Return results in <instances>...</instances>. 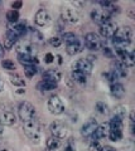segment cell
I'll return each mask as SVG.
<instances>
[{
  "label": "cell",
  "instance_id": "7402d4cb",
  "mask_svg": "<svg viewBox=\"0 0 135 151\" xmlns=\"http://www.w3.org/2000/svg\"><path fill=\"white\" fill-rule=\"evenodd\" d=\"M45 145H47V149L48 150L56 151V150H58L62 146V140L58 139V137H54V136H51V137L47 140Z\"/></svg>",
  "mask_w": 135,
  "mask_h": 151
},
{
  "label": "cell",
  "instance_id": "e575fe53",
  "mask_svg": "<svg viewBox=\"0 0 135 151\" xmlns=\"http://www.w3.org/2000/svg\"><path fill=\"white\" fill-rule=\"evenodd\" d=\"M115 116H118L119 119H124L125 117V107L124 106H118L115 108Z\"/></svg>",
  "mask_w": 135,
  "mask_h": 151
},
{
  "label": "cell",
  "instance_id": "bcb514c9",
  "mask_svg": "<svg viewBox=\"0 0 135 151\" xmlns=\"http://www.w3.org/2000/svg\"><path fill=\"white\" fill-rule=\"evenodd\" d=\"M45 151H52V150H48V149H47V150H45Z\"/></svg>",
  "mask_w": 135,
  "mask_h": 151
},
{
  "label": "cell",
  "instance_id": "d6a6232c",
  "mask_svg": "<svg viewBox=\"0 0 135 151\" xmlns=\"http://www.w3.org/2000/svg\"><path fill=\"white\" fill-rule=\"evenodd\" d=\"M1 65L8 70H15V64H14V62L10 59H4L1 62Z\"/></svg>",
  "mask_w": 135,
  "mask_h": 151
},
{
  "label": "cell",
  "instance_id": "44dd1931",
  "mask_svg": "<svg viewBox=\"0 0 135 151\" xmlns=\"http://www.w3.org/2000/svg\"><path fill=\"white\" fill-rule=\"evenodd\" d=\"M113 70L119 78H124L128 76V67L121 62V60H118V62L115 63V68Z\"/></svg>",
  "mask_w": 135,
  "mask_h": 151
},
{
  "label": "cell",
  "instance_id": "74e56055",
  "mask_svg": "<svg viewBox=\"0 0 135 151\" xmlns=\"http://www.w3.org/2000/svg\"><path fill=\"white\" fill-rule=\"evenodd\" d=\"M53 60H54V55L52 53H47V54H45V62H47V63H52Z\"/></svg>",
  "mask_w": 135,
  "mask_h": 151
},
{
  "label": "cell",
  "instance_id": "f546056e",
  "mask_svg": "<svg viewBox=\"0 0 135 151\" xmlns=\"http://www.w3.org/2000/svg\"><path fill=\"white\" fill-rule=\"evenodd\" d=\"M76 39H78V38L73 34V33H64L63 37H62V42H64V44H69L72 43V42H74Z\"/></svg>",
  "mask_w": 135,
  "mask_h": 151
},
{
  "label": "cell",
  "instance_id": "1f68e13d",
  "mask_svg": "<svg viewBox=\"0 0 135 151\" xmlns=\"http://www.w3.org/2000/svg\"><path fill=\"white\" fill-rule=\"evenodd\" d=\"M24 73L27 74V77L32 78L34 74H37V67L35 65H27L24 67Z\"/></svg>",
  "mask_w": 135,
  "mask_h": 151
},
{
  "label": "cell",
  "instance_id": "ac0fdd59",
  "mask_svg": "<svg viewBox=\"0 0 135 151\" xmlns=\"http://www.w3.org/2000/svg\"><path fill=\"white\" fill-rule=\"evenodd\" d=\"M18 60L24 67H27V65H35L38 63V58L35 55H27V54H18Z\"/></svg>",
  "mask_w": 135,
  "mask_h": 151
},
{
  "label": "cell",
  "instance_id": "603a6c76",
  "mask_svg": "<svg viewBox=\"0 0 135 151\" xmlns=\"http://www.w3.org/2000/svg\"><path fill=\"white\" fill-rule=\"evenodd\" d=\"M108 125H109V129L113 130V131H123V127H124L123 120L119 119L118 116H114Z\"/></svg>",
  "mask_w": 135,
  "mask_h": 151
},
{
  "label": "cell",
  "instance_id": "6da1fadb",
  "mask_svg": "<svg viewBox=\"0 0 135 151\" xmlns=\"http://www.w3.org/2000/svg\"><path fill=\"white\" fill-rule=\"evenodd\" d=\"M131 40H133V30L130 27L118 28L113 37V43L115 49L118 48L128 49V47L131 44Z\"/></svg>",
  "mask_w": 135,
  "mask_h": 151
},
{
  "label": "cell",
  "instance_id": "e0dca14e",
  "mask_svg": "<svg viewBox=\"0 0 135 151\" xmlns=\"http://www.w3.org/2000/svg\"><path fill=\"white\" fill-rule=\"evenodd\" d=\"M62 73L59 69H47L45 72H43V79L44 81H49V82H54L58 83L61 81Z\"/></svg>",
  "mask_w": 135,
  "mask_h": 151
},
{
  "label": "cell",
  "instance_id": "52a82bcc",
  "mask_svg": "<svg viewBox=\"0 0 135 151\" xmlns=\"http://www.w3.org/2000/svg\"><path fill=\"white\" fill-rule=\"evenodd\" d=\"M85 45L90 50H99L102 47V40L95 33H88L85 37Z\"/></svg>",
  "mask_w": 135,
  "mask_h": 151
},
{
  "label": "cell",
  "instance_id": "b9f144b4",
  "mask_svg": "<svg viewBox=\"0 0 135 151\" xmlns=\"http://www.w3.org/2000/svg\"><path fill=\"white\" fill-rule=\"evenodd\" d=\"M3 88H4V83H3V81H1V78H0V92L3 91Z\"/></svg>",
  "mask_w": 135,
  "mask_h": 151
},
{
  "label": "cell",
  "instance_id": "30bf717a",
  "mask_svg": "<svg viewBox=\"0 0 135 151\" xmlns=\"http://www.w3.org/2000/svg\"><path fill=\"white\" fill-rule=\"evenodd\" d=\"M91 18L92 20L99 23V24H104V23L111 20V15L105 10L104 8H99V9H94L91 13Z\"/></svg>",
  "mask_w": 135,
  "mask_h": 151
},
{
  "label": "cell",
  "instance_id": "ab89813d",
  "mask_svg": "<svg viewBox=\"0 0 135 151\" xmlns=\"http://www.w3.org/2000/svg\"><path fill=\"white\" fill-rule=\"evenodd\" d=\"M22 5H23L22 1H17V3H13V4H12V6H13L14 10H18V9H20Z\"/></svg>",
  "mask_w": 135,
  "mask_h": 151
},
{
  "label": "cell",
  "instance_id": "277c9868",
  "mask_svg": "<svg viewBox=\"0 0 135 151\" xmlns=\"http://www.w3.org/2000/svg\"><path fill=\"white\" fill-rule=\"evenodd\" d=\"M15 50L18 54H27V55H35L37 47L34 43H32L28 39L18 40L15 44Z\"/></svg>",
  "mask_w": 135,
  "mask_h": 151
},
{
  "label": "cell",
  "instance_id": "8d00e7d4",
  "mask_svg": "<svg viewBox=\"0 0 135 151\" xmlns=\"http://www.w3.org/2000/svg\"><path fill=\"white\" fill-rule=\"evenodd\" d=\"M87 151H101V146L99 142H92L90 146H88Z\"/></svg>",
  "mask_w": 135,
  "mask_h": 151
},
{
  "label": "cell",
  "instance_id": "5bb4252c",
  "mask_svg": "<svg viewBox=\"0 0 135 151\" xmlns=\"http://www.w3.org/2000/svg\"><path fill=\"white\" fill-rule=\"evenodd\" d=\"M97 121L94 120V119H90L85 125L82 126V129H81V135L83 136V137H86V139H90L92 135H94V132L95 130L97 129Z\"/></svg>",
  "mask_w": 135,
  "mask_h": 151
},
{
  "label": "cell",
  "instance_id": "60d3db41",
  "mask_svg": "<svg viewBox=\"0 0 135 151\" xmlns=\"http://www.w3.org/2000/svg\"><path fill=\"white\" fill-rule=\"evenodd\" d=\"M101 151H116V150L111 147V146H104V147H101Z\"/></svg>",
  "mask_w": 135,
  "mask_h": 151
},
{
  "label": "cell",
  "instance_id": "9c48e42d",
  "mask_svg": "<svg viewBox=\"0 0 135 151\" xmlns=\"http://www.w3.org/2000/svg\"><path fill=\"white\" fill-rule=\"evenodd\" d=\"M73 69L88 76L92 72V69H94V63H92L90 59H87V58H81V59H78L77 62L74 63Z\"/></svg>",
  "mask_w": 135,
  "mask_h": 151
},
{
  "label": "cell",
  "instance_id": "836d02e7",
  "mask_svg": "<svg viewBox=\"0 0 135 151\" xmlns=\"http://www.w3.org/2000/svg\"><path fill=\"white\" fill-rule=\"evenodd\" d=\"M48 43L52 45V47H54V48H57V47H59V45L62 44V40L59 39L58 37H52V38H49Z\"/></svg>",
  "mask_w": 135,
  "mask_h": 151
},
{
  "label": "cell",
  "instance_id": "d4e9b609",
  "mask_svg": "<svg viewBox=\"0 0 135 151\" xmlns=\"http://www.w3.org/2000/svg\"><path fill=\"white\" fill-rule=\"evenodd\" d=\"M57 88V83L54 82H49V81H40L38 83V89L42 92H49V91H53V89Z\"/></svg>",
  "mask_w": 135,
  "mask_h": 151
},
{
  "label": "cell",
  "instance_id": "5b68a950",
  "mask_svg": "<svg viewBox=\"0 0 135 151\" xmlns=\"http://www.w3.org/2000/svg\"><path fill=\"white\" fill-rule=\"evenodd\" d=\"M49 130L52 132V136L54 137H58V139H64L68 134V127L67 125L62 121H53L49 126Z\"/></svg>",
  "mask_w": 135,
  "mask_h": 151
},
{
  "label": "cell",
  "instance_id": "d6986e66",
  "mask_svg": "<svg viewBox=\"0 0 135 151\" xmlns=\"http://www.w3.org/2000/svg\"><path fill=\"white\" fill-rule=\"evenodd\" d=\"M66 50L67 53L69 55H74L77 53H80V52L82 50V43L80 39H76L74 42H72V43H69L66 45Z\"/></svg>",
  "mask_w": 135,
  "mask_h": 151
},
{
  "label": "cell",
  "instance_id": "8992f818",
  "mask_svg": "<svg viewBox=\"0 0 135 151\" xmlns=\"http://www.w3.org/2000/svg\"><path fill=\"white\" fill-rule=\"evenodd\" d=\"M48 110L52 115H61L64 111V105L61 100V97L54 94V96L49 97L48 100Z\"/></svg>",
  "mask_w": 135,
  "mask_h": 151
},
{
  "label": "cell",
  "instance_id": "2e32d148",
  "mask_svg": "<svg viewBox=\"0 0 135 151\" xmlns=\"http://www.w3.org/2000/svg\"><path fill=\"white\" fill-rule=\"evenodd\" d=\"M8 30H10L13 34H15L18 38H20L22 35L27 34L28 27L24 22H18L15 24H8Z\"/></svg>",
  "mask_w": 135,
  "mask_h": 151
},
{
  "label": "cell",
  "instance_id": "d590c367",
  "mask_svg": "<svg viewBox=\"0 0 135 151\" xmlns=\"http://www.w3.org/2000/svg\"><path fill=\"white\" fill-rule=\"evenodd\" d=\"M63 151H76V146H74L72 139H69L67 141V144L64 145V147H63Z\"/></svg>",
  "mask_w": 135,
  "mask_h": 151
},
{
  "label": "cell",
  "instance_id": "4fadbf2b",
  "mask_svg": "<svg viewBox=\"0 0 135 151\" xmlns=\"http://www.w3.org/2000/svg\"><path fill=\"white\" fill-rule=\"evenodd\" d=\"M109 131H110L109 125H108V124H102V125H100V126H97V129L95 130L94 135H92L90 139L92 140V142H99V140L108 137Z\"/></svg>",
  "mask_w": 135,
  "mask_h": 151
},
{
  "label": "cell",
  "instance_id": "4316f807",
  "mask_svg": "<svg viewBox=\"0 0 135 151\" xmlns=\"http://www.w3.org/2000/svg\"><path fill=\"white\" fill-rule=\"evenodd\" d=\"M6 19H8V23L9 24H15V23L19 22V13L18 10H9L6 13Z\"/></svg>",
  "mask_w": 135,
  "mask_h": 151
},
{
  "label": "cell",
  "instance_id": "ffe728a7",
  "mask_svg": "<svg viewBox=\"0 0 135 151\" xmlns=\"http://www.w3.org/2000/svg\"><path fill=\"white\" fill-rule=\"evenodd\" d=\"M18 39H19V38H18L15 34H13V33H12L10 30H8V32H6L5 38H4V47H5L6 49L13 48V47L17 44Z\"/></svg>",
  "mask_w": 135,
  "mask_h": 151
},
{
  "label": "cell",
  "instance_id": "484cf974",
  "mask_svg": "<svg viewBox=\"0 0 135 151\" xmlns=\"http://www.w3.org/2000/svg\"><path fill=\"white\" fill-rule=\"evenodd\" d=\"M72 78L74 82H77L80 84H86V82H87V76L78 72V70H74V69L72 70Z\"/></svg>",
  "mask_w": 135,
  "mask_h": 151
},
{
  "label": "cell",
  "instance_id": "cb8c5ba5",
  "mask_svg": "<svg viewBox=\"0 0 135 151\" xmlns=\"http://www.w3.org/2000/svg\"><path fill=\"white\" fill-rule=\"evenodd\" d=\"M111 94L116 98H121L125 94V88L120 83H113L111 84Z\"/></svg>",
  "mask_w": 135,
  "mask_h": 151
},
{
  "label": "cell",
  "instance_id": "3957f363",
  "mask_svg": "<svg viewBox=\"0 0 135 151\" xmlns=\"http://www.w3.org/2000/svg\"><path fill=\"white\" fill-rule=\"evenodd\" d=\"M18 113H19V117L23 122L29 121L32 119H35V108L30 102H27V101L22 102L19 105Z\"/></svg>",
  "mask_w": 135,
  "mask_h": 151
},
{
  "label": "cell",
  "instance_id": "ba28073f",
  "mask_svg": "<svg viewBox=\"0 0 135 151\" xmlns=\"http://www.w3.org/2000/svg\"><path fill=\"white\" fill-rule=\"evenodd\" d=\"M61 18L64 23H68V24H77L80 22V15L76 9H72V8H64L62 13H61Z\"/></svg>",
  "mask_w": 135,
  "mask_h": 151
},
{
  "label": "cell",
  "instance_id": "f1b7e54d",
  "mask_svg": "<svg viewBox=\"0 0 135 151\" xmlns=\"http://www.w3.org/2000/svg\"><path fill=\"white\" fill-rule=\"evenodd\" d=\"M10 82H12V84H14V86H18V87L25 86V81L20 77V76H18V74L10 76Z\"/></svg>",
  "mask_w": 135,
  "mask_h": 151
},
{
  "label": "cell",
  "instance_id": "ee69618b",
  "mask_svg": "<svg viewBox=\"0 0 135 151\" xmlns=\"http://www.w3.org/2000/svg\"><path fill=\"white\" fill-rule=\"evenodd\" d=\"M4 151H13V150H4Z\"/></svg>",
  "mask_w": 135,
  "mask_h": 151
},
{
  "label": "cell",
  "instance_id": "4dcf8cb0",
  "mask_svg": "<svg viewBox=\"0 0 135 151\" xmlns=\"http://www.w3.org/2000/svg\"><path fill=\"white\" fill-rule=\"evenodd\" d=\"M108 136L110 137L111 141H119V140H121V137H123V131H113V130H110Z\"/></svg>",
  "mask_w": 135,
  "mask_h": 151
},
{
  "label": "cell",
  "instance_id": "8fae6325",
  "mask_svg": "<svg viewBox=\"0 0 135 151\" xmlns=\"http://www.w3.org/2000/svg\"><path fill=\"white\" fill-rule=\"evenodd\" d=\"M116 29H118V27H116L115 23L113 20H109L100 25V34L101 37L106 38V39H110V38L114 37Z\"/></svg>",
  "mask_w": 135,
  "mask_h": 151
},
{
  "label": "cell",
  "instance_id": "7bdbcfd3",
  "mask_svg": "<svg viewBox=\"0 0 135 151\" xmlns=\"http://www.w3.org/2000/svg\"><path fill=\"white\" fill-rule=\"evenodd\" d=\"M3 135V129H1V125H0V136Z\"/></svg>",
  "mask_w": 135,
  "mask_h": 151
},
{
  "label": "cell",
  "instance_id": "f6af8a7d",
  "mask_svg": "<svg viewBox=\"0 0 135 151\" xmlns=\"http://www.w3.org/2000/svg\"><path fill=\"white\" fill-rule=\"evenodd\" d=\"M0 54H1V48H0Z\"/></svg>",
  "mask_w": 135,
  "mask_h": 151
},
{
  "label": "cell",
  "instance_id": "f35d334b",
  "mask_svg": "<svg viewBox=\"0 0 135 151\" xmlns=\"http://www.w3.org/2000/svg\"><path fill=\"white\" fill-rule=\"evenodd\" d=\"M104 54L106 57H113L114 55V52L111 50L110 48H108V47H105V48H104Z\"/></svg>",
  "mask_w": 135,
  "mask_h": 151
},
{
  "label": "cell",
  "instance_id": "7a4b0ae2",
  "mask_svg": "<svg viewBox=\"0 0 135 151\" xmlns=\"http://www.w3.org/2000/svg\"><path fill=\"white\" fill-rule=\"evenodd\" d=\"M23 130H24V134L33 141V142H35V144L39 142L42 132H40V125H39V122L37 121V119H32L29 121L23 122Z\"/></svg>",
  "mask_w": 135,
  "mask_h": 151
},
{
  "label": "cell",
  "instance_id": "9a60e30c",
  "mask_svg": "<svg viewBox=\"0 0 135 151\" xmlns=\"http://www.w3.org/2000/svg\"><path fill=\"white\" fill-rule=\"evenodd\" d=\"M34 22L39 27H47L51 24V17L47 10L44 9H40V10L37 12L35 14V18H34Z\"/></svg>",
  "mask_w": 135,
  "mask_h": 151
},
{
  "label": "cell",
  "instance_id": "83f0119b",
  "mask_svg": "<svg viewBox=\"0 0 135 151\" xmlns=\"http://www.w3.org/2000/svg\"><path fill=\"white\" fill-rule=\"evenodd\" d=\"M95 108H96V111L99 112L100 115H109V112H110L109 106L106 105V103H104V102H97Z\"/></svg>",
  "mask_w": 135,
  "mask_h": 151
},
{
  "label": "cell",
  "instance_id": "7c38bea8",
  "mask_svg": "<svg viewBox=\"0 0 135 151\" xmlns=\"http://www.w3.org/2000/svg\"><path fill=\"white\" fill-rule=\"evenodd\" d=\"M17 122V116L14 112L3 110L0 111V125L1 126H13Z\"/></svg>",
  "mask_w": 135,
  "mask_h": 151
}]
</instances>
